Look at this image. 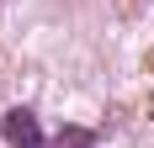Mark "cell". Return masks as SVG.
<instances>
[{"instance_id":"1","label":"cell","mask_w":154,"mask_h":148,"mask_svg":"<svg viewBox=\"0 0 154 148\" xmlns=\"http://www.w3.org/2000/svg\"><path fill=\"white\" fill-rule=\"evenodd\" d=\"M5 143H11V148H48L43 127H37V117H32L27 106L5 111Z\"/></svg>"},{"instance_id":"2","label":"cell","mask_w":154,"mask_h":148,"mask_svg":"<svg viewBox=\"0 0 154 148\" xmlns=\"http://www.w3.org/2000/svg\"><path fill=\"white\" fill-rule=\"evenodd\" d=\"M85 143H91V132H75V127L59 132V148H85Z\"/></svg>"}]
</instances>
